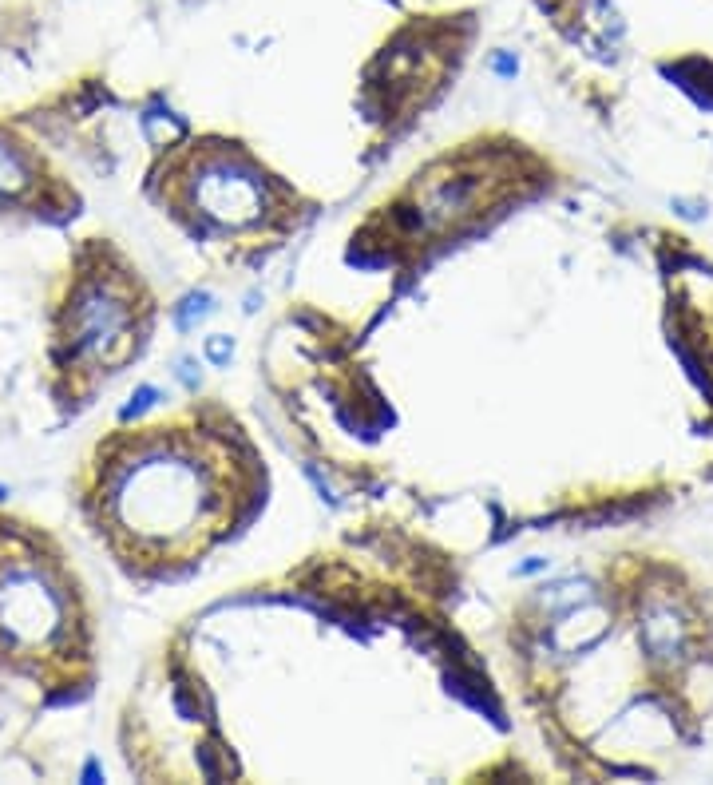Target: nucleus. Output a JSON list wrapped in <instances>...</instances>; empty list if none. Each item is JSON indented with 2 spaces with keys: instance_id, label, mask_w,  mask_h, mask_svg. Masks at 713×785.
I'll use <instances>...</instances> for the list:
<instances>
[{
  "instance_id": "1",
  "label": "nucleus",
  "mask_w": 713,
  "mask_h": 785,
  "mask_svg": "<svg viewBox=\"0 0 713 785\" xmlns=\"http://www.w3.org/2000/svg\"><path fill=\"white\" fill-rule=\"evenodd\" d=\"M107 508L119 520V528L151 536H179L187 532V520L199 516V472H191L179 460L143 456L139 464L115 472L107 488Z\"/></svg>"
},
{
  "instance_id": "2",
  "label": "nucleus",
  "mask_w": 713,
  "mask_h": 785,
  "mask_svg": "<svg viewBox=\"0 0 713 785\" xmlns=\"http://www.w3.org/2000/svg\"><path fill=\"white\" fill-rule=\"evenodd\" d=\"M68 623L64 595L32 567H12L0 575V635L12 647H44Z\"/></svg>"
},
{
  "instance_id": "3",
  "label": "nucleus",
  "mask_w": 713,
  "mask_h": 785,
  "mask_svg": "<svg viewBox=\"0 0 713 785\" xmlns=\"http://www.w3.org/2000/svg\"><path fill=\"white\" fill-rule=\"evenodd\" d=\"M131 310L111 286H84L76 294V306L68 314V345L76 357L88 361H115L123 334H127Z\"/></svg>"
},
{
  "instance_id": "4",
  "label": "nucleus",
  "mask_w": 713,
  "mask_h": 785,
  "mask_svg": "<svg viewBox=\"0 0 713 785\" xmlns=\"http://www.w3.org/2000/svg\"><path fill=\"white\" fill-rule=\"evenodd\" d=\"M203 207H206V215L218 219V223H230V226L250 223V219H258V211H262V191H258V183H254L250 175L214 167V171L206 175Z\"/></svg>"
},
{
  "instance_id": "5",
  "label": "nucleus",
  "mask_w": 713,
  "mask_h": 785,
  "mask_svg": "<svg viewBox=\"0 0 713 785\" xmlns=\"http://www.w3.org/2000/svg\"><path fill=\"white\" fill-rule=\"evenodd\" d=\"M28 187H32L28 159H24L16 147H8V143L0 139V199H16V195H24Z\"/></svg>"
},
{
  "instance_id": "6",
  "label": "nucleus",
  "mask_w": 713,
  "mask_h": 785,
  "mask_svg": "<svg viewBox=\"0 0 713 785\" xmlns=\"http://www.w3.org/2000/svg\"><path fill=\"white\" fill-rule=\"evenodd\" d=\"M206 314H210V294H191V298L179 306V326L191 330L195 318H206Z\"/></svg>"
},
{
  "instance_id": "7",
  "label": "nucleus",
  "mask_w": 713,
  "mask_h": 785,
  "mask_svg": "<svg viewBox=\"0 0 713 785\" xmlns=\"http://www.w3.org/2000/svg\"><path fill=\"white\" fill-rule=\"evenodd\" d=\"M151 397H155V389H139V397H135V401L123 409V417H135V413H143V409L151 405Z\"/></svg>"
},
{
  "instance_id": "8",
  "label": "nucleus",
  "mask_w": 713,
  "mask_h": 785,
  "mask_svg": "<svg viewBox=\"0 0 713 785\" xmlns=\"http://www.w3.org/2000/svg\"><path fill=\"white\" fill-rule=\"evenodd\" d=\"M210 357L222 361V357H226V341H210Z\"/></svg>"
},
{
  "instance_id": "9",
  "label": "nucleus",
  "mask_w": 713,
  "mask_h": 785,
  "mask_svg": "<svg viewBox=\"0 0 713 785\" xmlns=\"http://www.w3.org/2000/svg\"><path fill=\"white\" fill-rule=\"evenodd\" d=\"M0 496H4V488H0Z\"/></svg>"
}]
</instances>
